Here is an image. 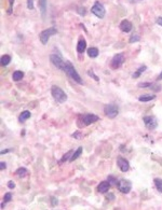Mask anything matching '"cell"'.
<instances>
[{
	"instance_id": "6da1fadb",
	"label": "cell",
	"mask_w": 162,
	"mask_h": 210,
	"mask_svg": "<svg viewBox=\"0 0 162 210\" xmlns=\"http://www.w3.org/2000/svg\"><path fill=\"white\" fill-rule=\"evenodd\" d=\"M63 71L66 72V74H67L70 79H73L75 82H77L78 84H82V83H83L81 77L79 76V73L77 72L76 68L74 67L73 64H71L70 61H66V63H65V67H64V69H63Z\"/></svg>"
},
{
	"instance_id": "7a4b0ae2",
	"label": "cell",
	"mask_w": 162,
	"mask_h": 210,
	"mask_svg": "<svg viewBox=\"0 0 162 210\" xmlns=\"http://www.w3.org/2000/svg\"><path fill=\"white\" fill-rule=\"evenodd\" d=\"M51 94L53 96V98L55 99L56 103H64L67 100V95L65 94V92L61 87L56 85H53L51 88Z\"/></svg>"
},
{
	"instance_id": "3957f363",
	"label": "cell",
	"mask_w": 162,
	"mask_h": 210,
	"mask_svg": "<svg viewBox=\"0 0 162 210\" xmlns=\"http://www.w3.org/2000/svg\"><path fill=\"white\" fill-rule=\"evenodd\" d=\"M57 34V30H56L55 27H50V28H48V29L43 30L40 32L39 34V39H40V41L42 44H47L48 41H49V39L51 38L52 36H54V34Z\"/></svg>"
},
{
	"instance_id": "277c9868",
	"label": "cell",
	"mask_w": 162,
	"mask_h": 210,
	"mask_svg": "<svg viewBox=\"0 0 162 210\" xmlns=\"http://www.w3.org/2000/svg\"><path fill=\"white\" fill-rule=\"evenodd\" d=\"M91 12L93 13L96 17H98V18H104L105 13H106V10H105L104 5H103L101 2L95 1V3L93 4V7L91 8Z\"/></svg>"
},
{
	"instance_id": "5b68a950",
	"label": "cell",
	"mask_w": 162,
	"mask_h": 210,
	"mask_svg": "<svg viewBox=\"0 0 162 210\" xmlns=\"http://www.w3.org/2000/svg\"><path fill=\"white\" fill-rule=\"evenodd\" d=\"M104 113L106 114V116H108L109 119H114L116 116L118 115L119 113V108L117 105H114V103H109V105H106L104 107Z\"/></svg>"
},
{
	"instance_id": "8992f818",
	"label": "cell",
	"mask_w": 162,
	"mask_h": 210,
	"mask_svg": "<svg viewBox=\"0 0 162 210\" xmlns=\"http://www.w3.org/2000/svg\"><path fill=\"white\" fill-rule=\"evenodd\" d=\"M80 119L82 121L83 126H89V125L97 122L99 120V116H97L96 114H93V113H85V114H82L80 116Z\"/></svg>"
},
{
	"instance_id": "52a82bcc",
	"label": "cell",
	"mask_w": 162,
	"mask_h": 210,
	"mask_svg": "<svg viewBox=\"0 0 162 210\" xmlns=\"http://www.w3.org/2000/svg\"><path fill=\"white\" fill-rule=\"evenodd\" d=\"M117 188L121 193L128 194L132 189V183L127 179H120L117 183Z\"/></svg>"
},
{
	"instance_id": "ba28073f",
	"label": "cell",
	"mask_w": 162,
	"mask_h": 210,
	"mask_svg": "<svg viewBox=\"0 0 162 210\" xmlns=\"http://www.w3.org/2000/svg\"><path fill=\"white\" fill-rule=\"evenodd\" d=\"M125 61V56L122 54V53H119L117 55L114 56V58L111 59V68L114 69H118L120 68L123 63Z\"/></svg>"
},
{
	"instance_id": "9c48e42d",
	"label": "cell",
	"mask_w": 162,
	"mask_h": 210,
	"mask_svg": "<svg viewBox=\"0 0 162 210\" xmlns=\"http://www.w3.org/2000/svg\"><path fill=\"white\" fill-rule=\"evenodd\" d=\"M50 60H51V63L55 66L56 68L63 71V69H64V67H65V63H66V61H64L63 58H62L60 55L52 54V55H50Z\"/></svg>"
},
{
	"instance_id": "30bf717a",
	"label": "cell",
	"mask_w": 162,
	"mask_h": 210,
	"mask_svg": "<svg viewBox=\"0 0 162 210\" xmlns=\"http://www.w3.org/2000/svg\"><path fill=\"white\" fill-rule=\"evenodd\" d=\"M143 121L145 123L146 127L148 129H150V130L155 129L157 127V125H158V122H157L156 117H154V116H144Z\"/></svg>"
},
{
	"instance_id": "8fae6325",
	"label": "cell",
	"mask_w": 162,
	"mask_h": 210,
	"mask_svg": "<svg viewBox=\"0 0 162 210\" xmlns=\"http://www.w3.org/2000/svg\"><path fill=\"white\" fill-rule=\"evenodd\" d=\"M117 164H118L120 170H121L122 172H127L129 169H130V164H129V161L128 159H123V157H118V159H117Z\"/></svg>"
},
{
	"instance_id": "7c38bea8",
	"label": "cell",
	"mask_w": 162,
	"mask_h": 210,
	"mask_svg": "<svg viewBox=\"0 0 162 210\" xmlns=\"http://www.w3.org/2000/svg\"><path fill=\"white\" fill-rule=\"evenodd\" d=\"M137 86L140 88H150V90H154L155 92H159L161 90V86L157 85L155 83H149V82H144V83H138Z\"/></svg>"
},
{
	"instance_id": "4fadbf2b",
	"label": "cell",
	"mask_w": 162,
	"mask_h": 210,
	"mask_svg": "<svg viewBox=\"0 0 162 210\" xmlns=\"http://www.w3.org/2000/svg\"><path fill=\"white\" fill-rule=\"evenodd\" d=\"M110 186H111V184H110V182H109V181H103V182H101L99 185L97 186V191L99 192V193L105 194L109 191Z\"/></svg>"
},
{
	"instance_id": "5bb4252c",
	"label": "cell",
	"mask_w": 162,
	"mask_h": 210,
	"mask_svg": "<svg viewBox=\"0 0 162 210\" xmlns=\"http://www.w3.org/2000/svg\"><path fill=\"white\" fill-rule=\"evenodd\" d=\"M120 29L122 30L123 32H130L131 30H132V23L130 21H128V20H123V21L120 23Z\"/></svg>"
},
{
	"instance_id": "9a60e30c",
	"label": "cell",
	"mask_w": 162,
	"mask_h": 210,
	"mask_svg": "<svg viewBox=\"0 0 162 210\" xmlns=\"http://www.w3.org/2000/svg\"><path fill=\"white\" fill-rule=\"evenodd\" d=\"M39 9L40 12L42 14V17H46V12H47V0H38Z\"/></svg>"
},
{
	"instance_id": "2e32d148",
	"label": "cell",
	"mask_w": 162,
	"mask_h": 210,
	"mask_svg": "<svg viewBox=\"0 0 162 210\" xmlns=\"http://www.w3.org/2000/svg\"><path fill=\"white\" fill-rule=\"evenodd\" d=\"M85 49H86V42H85L84 39H80L79 41H78V44H77V52L78 53H83L85 51Z\"/></svg>"
},
{
	"instance_id": "e0dca14e",
	"label": "cell",
	"mask_w": 162,
	"mask_h": 210,
	"mask_svg": "<svg viewBox=\"0 0 162 210\" xmlns=\"http://www.w3.org/2000/svg\"><path fill=\"white\" fill-rule=\"evenodd\" d=\"M82 151H83V149H82V147H79L77 149V151L74 153L71 156H70V159H69V162H74V161H76V159L80 156L81 154H82Z\"/></svg>"
},
{
	"instance_id": "ac0fdd59",
	"label": "cell",
	"mask_w": 162,
	"mask_h": 210,
	"mask_svg": "<svg viewBox=\"0 0 162 210\" xmlns=\"http://www.w3.org/2000/svg\"><path fill=\"white\" fill-rule=\"evenodd\" d=\"M156 98L155 95H142L138 97V100L140 101H143V103H147V101H150V100H154Z\"/></svg>"
},
{
	"instance_id": "d6986e66",
	"label": "cell",
	"mask_w": 162,
	"mask_h": 210,
	"mask_svg": "<svg viewBox=\"0 0 162 210\" xmlns=\"http://www.w3.org/2000/svg\"><path fill=\"white\" fill-rule=\"evenodd\" d=\"M15 174H16V176H18L20 178H25V177L28 175V170L24 167H20L16 172H15Z\"/></svg>"
},
{
	"instance_id": "ffe728a7",
	"label": "cell",
	"mask_w": 162,
	"mask_h": 210,
	"mask_svg": "<svg viewBox=\"0 0 162 210\" xmlns=\"http://www.w3.org/2000/svg\"><path fill=\"white\" fill-rule=\"evenodd\" d=\"M12 78L14 81H20V80H22V79L24 78V72H23V71H20V70H16V71L13 72Z\"/></svg>"
},
{
	"instance_id": "44dd1931",
	"label": "cell",
	"mask_w": 162,
	"mask_h": 210,
	"mask_svg": "<svg viewBox=\"0 0 162 210\" xmlns=\"http://www.w3.org/2000/svg\"><path fill=\"white\" fill-rule=\"evenodd\" d=\"M30 115H31V113H30L29 111H23L21 113V115H20V117H18V120H20V122H25L26 120H28L30 117Z\"/></svg>"
},
{
	"instance_id": "7402d4cb",
	"label": "cell",
	"mask_w": 162,
	"mask_h": 210,
	"mask_svg": "<svg viewBox=\"0 0 162 210\" xmlns=\"http://www.w3.org/2000/svg\"><path fill=\"white\" fill-rule=\"evenodd\" d=\"M98 50L96 47H90L89 50H88V55L91 57V58H95V57H97L98 55Z\"/></svg>"
},
{
	"instance_id": "603a6c76",
	"label": "cell",
	"mask_w": 162,
	"mask_h": 210,
	"mask_svg": "<svg viewBox=\"0 0 162 210\" xmlns=\"http://www.w3.org/2000/svg\"><path fill=\"white\" fill-rule=\"evenodd\" d=\"M146 69H147V67H146V66H141V67H140V68L137 69L136 71H135V72L133 73V78H138V77H141V74L143 72H144V71H145Z\"/></svg>"
},
{
	"instance_id": "cb8c5ba5",
	"label": "cell",
	"mask_w": 162,
	"mask_h": 210,
	"mask_svg": "<svg viewBox=\"0 0 162 210\" xmlns=\"http://www.w3.org/2000/svg\"><path fill=\"white\" fill-rule=\"evenodd\" d=\"M154 182H155V185H156L157 190H158L160 193H162V179H160V178H156L154 180Z\"/></svg>"
},
{
	"instance_id": "d4e9b609",
	"label": "cell",
	"mask_w": 162,
	"mask_h": 210,
	"mask_svg": "<svg viewBox=\"0 0 162 210\" xmlns=\"http://www.w3.org/2000/svg\"><path fill=\"white\" fill-rule=\"evenodd\" d=\"M10 61H11V57L9 55H4L1 57V65L2 66H8L10 64Z\"/></svg>"
},
{
	"instance_id": "484cf974",
	"label": "cell",
	"mask_w": 162,
	"mask_h": 210,
	"mask_svg": "<svg viewBox=\"0 0 162 210\" xmlns=\"http://www.w3.org/2000/svg\"><path fill=\"white\" fill-rule=\"evenodd\" d=\"M71 153H73V150L68 151V152H67V153H66V154H65L64 156L62 157V159H61V163H63V162H66V161H67L68 159H70L69 156H70V154H71Z\"/></svg>"
},
{
	"instance_id": "4316f807",
	"label": "cell",
	"mask_w": 162,
	"mask_h": 210,
	"mask_svg": "<svg viewBox=\"0 0 162 210\" xmlns=\"http://www.w3.org/2000/svg\"><path fill=\"white\" fill-rule=\"evenodd\" d=\"M137 41H140V36L138 34H133L132 37L130 38V40H129L130 43H134V42H137Z\"/></svg>"
},
{
	"instance_id": "83f0119b",
	"label": "cell",
	"mask_w": 162,
	"mask_h": 210,
	"mask_svg": "<svg viewBox=\"0 0 162 210\" xmlns=\"http://www.w3.org/2000/svg\"><path fill=\"white\" fill-rule=\"evenodd\" d=\"M11 199H12V194L11 193H7L3 196V202L4 203H9Z\"/></svg>"
},
{
	"instance_id": "f1b7e54d",
	"label": "cell",
	"mask_w": 162,
	"mask_h": 210,
	"mask_svg": "<svg viewBox=\"0 0 162 210\" xmlns=\"http://www.w3.org/2000/svg\"><path fill=\"white\" fill-rule=\"evenodd\" d=\"M27 8L29 10H34V0H27Z\"/></svg>"
},
{
	"instance_id": "f546056e",
	"label": "cell",
	"mask_w": 162,
	"mask_h": 210,
	"mask_svg": "<svg viewBox=\"0 0 162 210\" xmlns=\"http://www.w3.org/2000/svg\"><path fill=\"white\" fill-rule=\"evenodd\" d=\"M88 74H89L90 77H92L94 79V80H95V81H99V79H98V77L97 76H95V74H94V72L93 71H92V70H90V71H88Z\"/></svg>"
},
{
	"instance_id": "4dcf8cb0",
	"label": "cell",
	"mask_w": 162,
	"mask_h": 210,
	"mask_svg": "<svg viewBox=\"0 0 162 210\" xmlns=\"http://www.w3.org/2000/svg\"><path fill=\"white\" fill-rule=\"evenodd\" d=\"M108 181L110 182V184L112 183V184H116V185H117V183H118V182H117V179H116V178H114L112 176H109V177H108Z\"/></svg>"
},
{
	"instance_id": "1f68e13d",
	"label": "cell",
	"mask_w": 162,
	"mask_h": 210,
	"mask_svg": "<svg viewBox=\"0 0 162 210\" xmlns=\"http://www.w3.org/2000/svg\"><path fill=\"white\" fill-rule=\"evenodd\" d=\"M8 188L10 190H13L15 188V183H14L13 181H8Z\"/></svg>"
},
{
	"instance_id": "d6a6232c",
	"label": "cell",
	"mask_w": 162,
	"mask_h": 210,
	"mask_svg": "<svg viewBox=\"0 0 162 210\" xmlns=\"http://www.w3.org/2000/svg\"><path fill=\"white\" fill-rule=\"evenodd\" d=\"M51 202H52V206H56L57 205V199L55 197H51Z\"/></svg>"
},
{
	"instance_id": "836d02e7",
	"label": "cell",
	"mask_w": 162,
	"mask_h": 210,
	"mask_svg": "<svg viewBox=\"0 0 162 210\" xmlns=\"http://www.w3.org/2000/svg\"><path fill=\"white\" fill-rule=\"evenodd\" d=\"M9 3H10V8H9L8 13L10 14V13H11V9H12V5H13V3H14V0H9Z\"/></svg>"
},
{
	"instance_id": "e575fe53",
	"label": "cell",
	"mask_w": 162,
	"mask_h": 210,
	"mask_svg": "<svg viewBox=\"0 0 162 210\" xmlns=\"http://www.w3.org/2000/svg\"><path fill=\"white\" fill-rule=\"evenodd\" d=\"M5 168H7V164L4 163V162H1V163H0V169H1V170H3V169H5Z\"/></svg>"
},
{
	"instance_id": "d590c367",
	"label": "cell",
	"mask_w": 162,
	"mask_h": 210,
	"mask_svg": "<svg viewBox=\"0 0 162 210\" xmlns=\"http://www.w3.org/2000/svg\"><path fill=\"white\" fill-rule=\"evenodd\" d=\"M73 137H76V138H77V139H80V137H81V136H80V133H79V132H77V133H75V134H74V135H73Z\"/></svg>"
},
{
	"instance_id": "8d00e7d4",
	"label": "cell",
	"mask_w": 162,
	"mask_h": 210,
	"mask_svg": "<svg viewBox=\"0 0 162 210\" xmlns=\"http://www.w3.org/2000/svg\"><path fill=\"white\" fill-rule=\"evenodd\" d=\"M107 198H110V201H112V199H115V195H114V194H108V195H107Z\"/></svg>"
},
{
	"instance_id": "74e56055",
	"label": "cell",
	"mask_w": 162,
	"mask_h": 210,
	"mask_svg": "<svg viewBox=\"0 0 162 210\" xmlns=\"http://www.w3.org/2000/svg\"><path fill=\"white\" fill-rule=\"evenodd\" d=\"M157 24H159L160 26H162V17H158V20H157Z\"/></svg>"
},
{
	"instance_id": "f35d334b",
	"label": "cell",
	"mask_w": 162,
	"mask_h": 210,
	"mask_svg": "<svg viewBox=\"0 0 162 210\" xmlns=\"http://www.w3.org/2000/svg\"><path fill=\"white\" fill-rule=\"evenodd\" d=\"M157 80H158V81H159V80H162V72L160 73V74H159V76H158V78H157Z\"/></svg>"
},
{
	"instance_id": "ab89813d",
	"label": "cell",
	"mask_w": 162,
	"mask_h": 210,
	"mask_svg": "<svg viewBox=\"0 0 162 210\" xmlns=\"http://www.w3.org/2000/svg\"><path fill=\"white\" fill-rule=\"evenodd\" d=\"M9 150H2L1 151V154H4V153H8Z\"/></svg>"
},
{
	"instance_id": "60d3db41",
	"label": "cell",
	"mask_w": 162,
	"mask_h": 210,
	"mask_svg": "<svg viewBox=\"0 0 162 210\" xmlns=\"http://www.w3.org/2000/svg\"><path fill=\"white\" fill-rule=\"evenodd\" d=\"M138 1H142V0H131V2H138Z\"/></svg>"
}]
</instances>
